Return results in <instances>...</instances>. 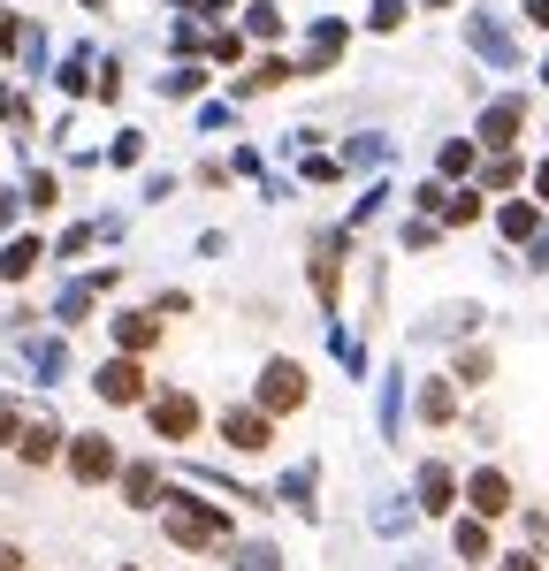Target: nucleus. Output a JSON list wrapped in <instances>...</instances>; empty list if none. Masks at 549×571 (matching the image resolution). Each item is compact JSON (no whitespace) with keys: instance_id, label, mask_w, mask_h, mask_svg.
<instances>
[{"instance_id":"1","label":"nucleus","mask_w":549,"mask_h":571,"mask_svg":"<svg viewBox=\"0 0 549 571\" xmlns=\"http://www.w3.org/2000/svg\"><path fill=\"white\" fill-rule=\"evenodd\" d=\"M161 503H169V541H183V549H221L229 541L221 503H191V495H161Z\"/></svg>"},{"instance_id":"2","label":"nucleus","mask_w":549,"mask_h":571,"mask_svg":"<svg viewBox=\"0 0 549 571\" xmlns=\"http://www.w3.org/2000/svg\"><path fill=\"white\" fill-rule=\"evenodd\" d=\"M466 46H473L481 61H496V69H519V38L504 31V15H481V8H473V15H466Z\"/></svg>"},{"instance_id":"3","label":"nucleus","mask_w":549,"mask_h":571,"mask_svg":"<svg viewBox=\"0 0 549 571\" xmlns=\"http://www.w3.org/2000/svg\"><path fill=\"white\" fill-rule=\"evenodd\" d=\"M298 404H306V366L267 358V374H260V412H298Z\"/></svg>"},{"instance_id":"4","label":"nucleus","mask_w":549,"mask_h":571,"mask_svg":"<svg viewBox=\"0 0 549 571\" xmlns=\"http://www.w3.org/2000/svg\"><path fill=\"white\" fill-rule=\"evenodd\" d=\"M69 472H77L84 488H100V480L115 472V449H107V434H84V442H69Z\"/></svg>"},{"instance_id":"5","label":"nucleus","mask_w":549,"mask_h":571,"mask_svg":"<svg viewBox=\"0 0 549 571\" xmlns=\"http://www.w3.org/2000/svg\"><path fill=\"white\" fill-rule=\"evenodd\" d=\"M466 503H473V518H504L512 511V480L504 472H473L466 480Z\"/></svg>"},{"instance_id":"6","label":"nucleus","mask_w":549,"mask_h":571,"mask_svg":"<svg viewBox=\"0 0 549 571\" xmlns=\"http://www.w3.org/2000/svg\"><path fill=\"white\" fill-rule=\"evenodd\" d=\"M100 397H107V404H138V397H146V374H138L130 358H107V366H100Z\"/></svg>"},{"instance_id":"7","label":"nucleus","mask_w":549,"mask_h":571,"mask_svg":"<svg viewBox=\"0 0 549 571\" xmlns=\"http://www.w3.org/2000/svg\"><path fill=\"white\" fill-rule=\"evenodd\" d=\"M153 427L169 434V442H191V434H198V404H191V397H161V404H153Z\"/></svg>"},{"instance_id":"8","label":"nucleus","mask_w":549,"mask_h":571,"mask_svg":"<svg viewBox=\"0 0 549 571\" xmlns=\"http://www.w3.org/2000/svg\"><path fill=\"white\" fill-rule=\"evenodd\" d=\"M519 130H527V107H519V100H496V107L481 115V145H512Z\"/></svg>"},{"instance_id":"9","label":"nucleus","mask_w":549,"mask_h":571,"mask_svg":"<svg viewBox=\"0 0 549 571\" xmlns=\"http://www.w3.org/2000/svg\"><path fill=\"white\" fill-rule=\"evenodd\" d=\"M221 442L229 449H267V412H221Z\"/></svg>"},{"instance_id":"10","label":"nucleus","mask_w":549,"mask_h":571,"mask_svg":"<svg viewBox=\"0 0 549 571\" xmlns=\"http://www.w3.org/2000/svg\"><path fill=\"white\" fill-rule=\"evenodd\" d=\"M38 260H46V244H38V237H15V244L0 252V275H8V283H31Z\"/></svg>"},{"instance_id":"11","label":"nucleus","mask_w":549,"mask_h":571,"mask_svg":"<svg viewBox=\"0 0 549 571\" xmlns=\"http://www.w3.org/2000/svg\"><path fill=\"white\" fill-rule=\"evenodd\" d=\"M115 343H123V351H153V343H161V320H153V312H123V320H115Z\"/></svg>"},{"instance_id":"12","label":"nucleus","mask_w":549,"mask_h":571,"mask_svg":"<svg viewBox=\"0 0 549 571\" xmlns=\"http://www.w3.org/2000/svg\"><path fill=\"white\" fill-rule=\"evenodd\" d=\"M450 495H458L450 465H420V511H450Z\"/></svg>"},{"instance_id":"13","label":"nucleus","mask_w":549,"mask_h":571,"mask_svg":"<svg viewBox=\"0 0 549 571\" xmlns=\"http://www.w3.org/2000/svg\"><path fill=\"white\" fill-rule=\"evenodd\" d=\"M31 465H46V457H61V427L54 420H38V427H23V442H15Z\"/></svg>"},{"instance_id":"14","label":"nucleus","mask_w":549,"mask_h":571,"mask_svg":"<svg viewBox=\"0 0 549 571\" xmlns=\"http://www.w3.org/2000/svg\"><path fill=\"white\" fill-rule=\"evenodd\" d=\"M123 495H130L138 511H153V495H161V472H153V465H130V472H123Z\"/></svg>"},{"instance_id":"15","label":"nucleus","mask_w":549,"mask_h":571,"mask_svg":"<svg viewBox=\"0 0 549 571\" xmlns=\"http://www.w3.org/2000/svg\"><path fill=\"white\" fill-rule=\"evenodd\" d=\"M336 54H344V23H321V31H313V54H306V69H329Z\"/></svg>"},{"instance_id":"16","label":"nucleus","mask_w":549,"mask_h":571,"mask_svg":"<svg viewBox=\"0 0 549 571\" xmlns=\"http://www.w3.org/2000/svg\"><path fill=\"white\" fill-rule=\"evenodd\" d=\"M92 69H100V61H92V46H77V54L61 61V84H69V92H92V84H100Z\"/></svg>"},{"instance_id":"17","label":"nucleus","mask_w":549,"mask_h":571,"mask_svg":"<svg viewBox=\"0 0 549 571\" xmlns=\"http://www.w3.org/2000/svg\"><path fill=\"white\" fill-rule=\"evenodd\" d=\"M54 198H61V183H54L46 168H31V175H23V206H38V214H46Z\"/></svg>"},{"instance_id":"18","label":"nucleus","mask_w":549,"mask_h":571,"mask_svg":"<svg viewBox=\"0 0 549 571\" xmlns=\"http://www.w3.org/2000/svg\"><path fill=\"white\" fill-rule=\"evenodd\" d=\"M535 229H542V214H535L527 198H512V206H504V237H519V244H527Z\"/></svg>"},{"instance_id":"19","label":"nucleus","mask_w":549,"mask_h":571,"mask_svg":"<svg viewBox=\"0 0 549 571\" xmlns=\"http://www.w3.org/2000/svg\"><path fill=\"white\" fill-rule=\"evenodd\" d=\"M450 412H458L450 381H427V389H420V420H450Z\"/></svg>"},{"instance_id":"20","label":"nucleus","mask_w":549,"mask_h":571,"mask_svg":"<svg viewBox=\"0 0 549 571\" xmlns=\"http://www.w3.org/2000/svg\"><path fill=\"white\" fill-rule=\"evenodd\" d=\"M61 366H69V351H61V343H31V374H38V381H54Z\"/></svg>"},{"instance_id":"21","label":"nucleus","mask_w":549,"mask_h":571,"mask_svg":"<svg viewBox=\"0 0 549 571\" xmlns=\"http://www.w3.org/2000/svg\"><path fill=\"white\" fill-rule=\"evenodd\" d=\"M275 503H298V511H313V465H298L290 480H283V495Z\"/></svg>"},{"instance_id":"22","label":"nucleus","mask_w":549,"mask_h":571,"mask_svg":"<svg viewBox=\"0 0 549 571\" xmlns=\"http://www.w3.org/2000/svg\"><path fill=\"white\" fill-rule=\"evenodd\" d=\"M458 557H466V564H481V557H489V526H481V518H466V526H458Z\"/></svg>"},{"instance_id":"23","label":"nucleus","mask_w":549,"mask_h":571,"mask_svg":"<svg viewBox=\"0 0 549 571\" xmlns=\"http://www.w3.org/2000/svg\"><path fill=\"white\" fill-rule=\"evenodd\" d=\"M404 420V374H389V389H381V434H397Z\"/></svg>"},{"instance_id":"24","label":"nucleus","mask_w":549,"mask_h":571,"mask_svg":"<svg viewBox=\"0 0 549 571\" xmlns=\"http://www.w3.org/2000/svg\"><path fill=\"white\" fill-rule=\"evenodd\" d=\"M244 31H252V38H275V31H283V8H275V0H260V8L244 15Z\"/></svg>"},{"instance_id":"25","label":"nucleus","mask_w":549,"mask_h":571,"mask_svg":"<svg viewBox=\"0 0 549 571\" xmlns=\"http://www.w3.org/2000/svg\"><path fill=\"white\" fill-rule=\"evenodd\" d=\"M329 351L344 358V374H366V351L352 343V335H344V328H329Z\"/></svg>"},{"instance_id":"26","label":"nucleus","mask_w":549,"mask_h":571,"mask_svg":"<svg viewBox=\"0 0 549 571\" xmlns=\"http://www.w3.org/2000/svg\"><path fill=\"white\" fill-rule=\"evenodd\" d=\"M198 84H206V69H191V61H183L176 77H161V92H169V100H191Z\"/></svg>"},{"instance_id":"27","label":"nucleus","mask_w":549,"mask_h":571,"mask_svg":"<svg viewBox=\"0 0 549 571\" xmlns=\"http://www.w3.org/2000/svg\"><path fill=\"white\" fill-rule=\"evenodd\" d=\"M443 221H450V229H466V221H481V198H473V191H458V198L443 206Z\"/></svg>"},{"instance_id":"28","label":"nucleus","mask_w":549,"mask_h":571,"mask_svg":"<svg viewBox=\"0 0 549 571\" xmlns=\"http://www.w3.org/2000/svg\"><path fill=\"white\" fill-rule=\"evenodd\" d=\"M473 168V138H450L443 145V175H466Z\"/></svg>"},{"instance_id":"29","label":"nucleus","mask_w":549,"mask_h":571,"mask_svg":"<svg viewBox=\"0 0 549 571\" xmlns=\"http://www.w3.org/2000/svg\"><path fill=\"white\" fill-rule=\"evenodd\" d=\"M381 152H389V145H381V138H359V145H344V168H374Z\"/></svg>"},{"instance_id":"30","label":"nucleus","mask_w":549,"mask_h":571,"mask_svg":"<svg viewBox=\"0 0 549 571\" xmlns=\"http://www.w3.org/2000/svg\"><path fill=\"white\" fill-rule=\"evenodd\" d=\"M336 175H344V160H329V152L306 160V183H336Z\"/></svg>"},{"instance_id":"31","label":"nucleus","mask_w":549,"mask_h":571,"mask_svg":"<svg viewBox=\"0 0 549 571\" xmlns=\"http://www.w3.org/2000/svg\"><path fill=\"white\" fill-rule=\"evenodd\" d=\"M206 54H214V61H237L244 46H237V31H214V38H206Z\"/></svg>"},{"instance_id":"32","label":"nucleus","mask_w":549,"mask_h":571,"mask_svg":"<svg viewBox=\"0 0 549 571\" xmlns=\"http://www.w3.org/2000/svg\"><path fill=\"white\" fill-rule=\"evenodd\" d=\"M290 77H298L290 61H260V69H252V84H290Z\"/></svg>"},{"instance_id":"33","label":"nucleus","mask_w":549,"mask_h":571,"mask_svg":"<svg viewBox=\"0 0 549 571\" xmlns=\"http://www.w3.org/2000/svg\"><path fill=\"white\" fill-rule=\"evenodd\" d=\"M412 206H427V214H443V206H450V191H443V183H420V191H412Z\"/></svg>"},{"instance_id":"34","label":"nucleus","mask_w":549,"mask_h":571,"mask_svg":"<svg viewBox=\"0 0 549 571\" xmlns=\"http://www.w3.org/2000/svg\"><path fill=\"white\" fill-rule=\"evenodd\" d=\"M404 23V0H374V31H397Z\"/></svg>"},{"instance_id":"35","label":"nucleus","mask_w":549,"mask_h":571,"mask_svg":"<svg viewBox=\"0 0 549 571\" xmlns=\"http://www.w3.org/2000/svg\"><path fill=\"white\" fill-rule=\"evenodd\" d=\"M237 571H283V557H275V549H244V564Z\"/></svg>"},{"instance_id":"36","label":"nucleus","mask_w":549,"mask_h":571,"mask_svg":"<svg viewBox=\"0 0 549 571\" xmlns=\"http://www.w3.org/2000/svg\"><path fill=\"white\" fill-rule=\"evenodd\" d=\"M0 442H23V420H15V404L0 397Z\"/></svg>"},{"instance_id":"37","label":"nucleus","mask_w":549,"mask_h":571,"mask_svg":"<svg viewBox=\"0 0 549 571\" xmlns=\"http://www.w3.org/2000/svg\"><path fill=\"white\" fill-rule=\"evenodd\" d=\"M15 206H23V191H0V229L15 221Z\"/></svg>"},{"instance_id":"38","label":"nucleus","mask_w":549,"mask_h":571,"mask_svg":"<svg viewBox=\"0 0 549 571\" xmlns=\"http://www.w3.org/2000/svg\"><path fill=\"white\" fill-rule=\"evenodd\" d=\"M527 23H542L549 31V0H527Z\"/></svg>"},{"instance_id":"39","label":"nucleus","mask_w":549,"mask_h":571,"mask_svg":"<svg viewBox=\"0 0 549 571\" xmlns=\"http://www.w3.org/2000/svg\"><path fill=\"white\" fill-rule=\"evenodd\" d=\"M0 571H31L23 564V549H0Z\"/></svg>"},{"instance_id":"40","label":"nucleus","mask_w":549,"mask_h":571,"mask_svg":"<svg viewBox=\"0 0 549 571\" xmlns=\"http://www.w3.org/2000/svg\"><path fill=\"white\" fill-rule=\"evenodd\" d=\"M504 571H542V564H535V557H527V549H519V557H504Z\"/></svg>"},{"instance_id":"41","label":"nucleus","mask_w":549,"mask_h":571,"mask_svg":"<svg viewBox=\"0 0 549 571\" xmlns=\"http://www.w3.org/2000/svg\"><path fill=\"white\" fill-rule=\"evenodd\" d=\"M535 191H542V198H549V160H542V168H535Z\"/></svg>"},{"instance_id":"42","label":"nucleus","mask_w":549,"mask_h":571,"mask_svg":"<svg viewBox=\"0 0 549 571\" xmlns=\"http://www.w3.org/2000/svg\"><path fill=\"white\" fill-rule=\"evenodd\" d=\"M404 571H435V564H427V557H404Z\"/></svg>"},{"instance_id":"43","label":"nucleus","mask_w":549,"mask_h":571,"mask_svg":"<svg viewBox=\"0 0 549 571\" xmlns=\"http://www.w3.org/2000/svg\"><path fill=\"white\" fill-rule=\"evenodd\" d=\"M221 8H229V0H214V15H221Z\"/></svg>"},{"instance_id":"44","label":"nucleus","mask_w":549,"mask_h":571,"mask_svg":"<svg viewBox=\"0 0 549 571\" xmlns=\"http://www.w3.org/2000/svg\"><path fill=\"white\" fill-rule=\"evenodd\" d=\"M427 8H450V0H427Z\"/></svg>"},{"instance_id":"45","label":"nucleus","mask_w":549,"mask_h":571,"mask_svg":"<svg viewBox=\"0 0 549 571\" xmlns=\"http://www.w3.org/2000/svg\"><path fill=\"white\" fill-rule=\"evenodd\" d=\"M542 84H549V61H542Z\"/></svg>"}]
</instances>
